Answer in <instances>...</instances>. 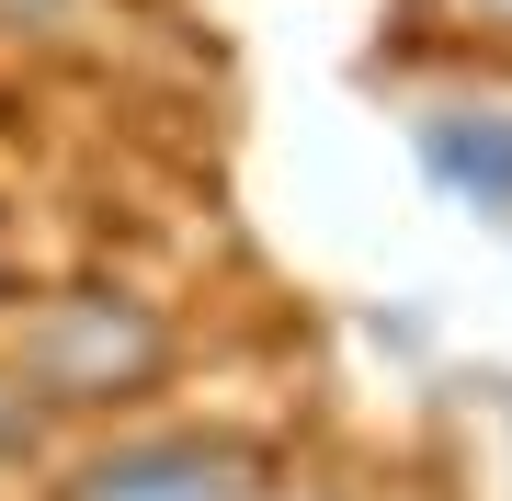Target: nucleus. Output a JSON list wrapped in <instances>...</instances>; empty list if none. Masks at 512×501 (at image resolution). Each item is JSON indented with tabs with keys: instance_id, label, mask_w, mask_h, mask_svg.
I'll return each instance as SVG.
<instances>
[{
	"instance_id": "f257e3e1",
	"label": "nucleus",
	"mask_w": 512,
	"mask_h": 501,
	"mask_svg": "<svg viewBox=\"0 0 512 501\" xmlns=\"http://www.w3.org/2000/svg\"><path fill=\"white\" fill-rule=\"evenodd\" d=\"M57 501H251V456L205 433H148V445L92 456Z\"/></svg>"
},
{
	"instance_id": "f03ea898",
	"label": "nucleus",
	"mask_w": 512,
	"mask_h": 501,
	"mask_svg": "<svg viewBox=\"0 0 512 501\" xmlns=\"http://www.w3.org/2000/svg\"><path fill=\"white\" fill-rule=\"evenodd\" d=\"M421 171L478 217H512V114H421Z\"/></svg>"
},
{
	"instance_id": "7ed1b4c3",
	"label": "nucleus",
	"mask_w": 512,
	"mask_h": 501,
	"mask_svg": "<svg viewBox=\"0 0 512 501\" xmlns=\"http://www.w3.org/2000/svg\"><path fill=\"white\" fill-rule=\"evenodd\" d=\"M490 12H512V0H490Z\"/></svg>"
}]
</instances>
